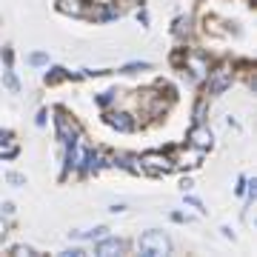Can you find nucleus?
Segmentation results:
<instances>
[{
  "label": "nucleus",
  "mask_w": 257,
  "mask_h": 257,
  "mask_svg": "<svg viewBox=\"0 0 257 257\" xmlns=\"http://www.w3.org/2000/svg\"><path fill=\"white\" fill-rule=\"evenodd\" d=\"M175 103L177 100H172V97L155 83V86L138 92V111H135V117H138L140 126H143V123H160V120H166V114L172 111Z\"/></svg>",
  "instance_id": "obj_1"
},
{
  "label": "nucleus",
  "mask_w": 257,
  "mask_h": 257,
  "mask_svg": "<svg viewBox=\"0 0 257 257\" xmlns=\"http://www.w3.org/2000/svg\"><path fill=\"white\" fill-rule=\"evenodd\" d=\"M234 80H237V69H234V63L231 60H211L209 72H206V80L200 83V94H206V97H220V94H226L234 86Z\"/></svg>",
  "instance_id": "obj_2"
},
{
  "label": "nucleus",
  "mask_w": 257,
  "mask_h": 257,
  "mask_svg": "<svg viewBox=\"0 0 257 257\" xmlns=\"http://www.w3.org/2000/svg\"><path fill=\"white\" fill-rule=\"evenodd\" d=\"M52 114H55V140L63 146V143H72V140H77L80 135H86L80 126V120L74 117L72 111L66 109V106H52Z\"/></svg>",
  "instance_id": "obj_3"
},
{
  "label": "nucleus",
  "mask_w": 257,
  "mask_h": 257,
  "mask_svg": "<svg viewBox=\"0 0 257 257\" xmlns=\"http://www.w3.org/2000/svg\"><path fill=\"white\" fill-rule=\"evenodd\" d=\"M135 246H138V251H140L143 257H166V254H172V251H175V243H172V237H169L166 231H160V229L143 231Z\"/></svg>",
  "instance_id": "obj_4"
},
{
  "label": "nucleus",
  "mask_w": 257,
  "mask_h": 257,
  "mask_svg": "<svg viewBox=\"0 0 257 257\" xmlns=\"http://www.w3.org/2000/svg\"><path fill=\"white\" fill-rule=\"evenodd\" d=\"M140 163H143V172L146 177H166L175 172V157H172V149H149L140 155Z\"/></svg>",
  "instance_id": "obj_5"
},
{
  "label": "nucleus",
  "mask_w": 257,
  "mask_h": 257,
  "mask_svg": "<svg viewBox=\"0 0 257 257\" xmlns=\"http://www.w3.org/2000/svg\"><path fill=\"white\" fill-rule=\"evenodd\" d=\"M100 120L106 123V126L111 128V132H117V135H135L138 132V117H135V111H128V109H106L100 114Z\"/></svg>",
  "instance_id": "obj_6"
},
{
  "label": "nucleus",
  "mask_w": 257,
  "mask_h": 257,
  "mask_svg": "<svg viewBox=\"0 0 257 257\" xmlns=\"http://www.w3.org/2000/svg\"><path fill=\"white\" fill-rule=\"evenodd\" d=\"M109 160H111V149H106V146H89L86 163H83V169H80V180L97 177L103 169H109Z\"/></svg>",
  "instance_id": "obj_7"
},
{
  "label": "nucleus",
  "mask_w": 257,
  "mask_h": 257,
  "mask_svg": "<svg viewBox=\"0 0 257 257\" xmlns=\"http://www.w3.org/2000/svg\"><path fill=\"white\" fill-rule=\"evenodd\" d=\"M186 146L200 149V152L209 155L211 149H214V132H211L209 123H192L189 132H186Z\"/></svg>",
  "instance_id": "obj_8"
},
{
  "label": "nucleus",
  "mask_w": 257,
  "mask_h": 257,
  "mask_svg": "<svg viewBox=\"0 0 257 257\" xmlns=\"http://www.w3.org/2000/svg\"><path fill=\"white\" fill-rule=\"evenodd\" d=\"M132 251V243L126 237H114V234H106V237L94 240V254L97 257H120Z\"/></svg>",
  "instance_id": "obj_9"
},
{
  "label": "nucleus",
  "mask_w": 257,
  "mask_h": 257,
  "mask_svg": "<svg viewBox=\"0 0 257 257\" xmlns=\"http://www.w3.org/2000/svg\"><path fill=\"white\" fill-rule=\"evenodd\" d=\"M109 169H120V172L135 175V177H146L143 163H140V155H135V152H111Z\"/></svg>",
  "instance_id": "obj_10"
},
{
  "label": "nucleus",
  "mask_w": 257,
  "mask_h": 257,
  "mask_svg": "<svg viewBox=\"0 0 257 257\" xmlns=\"http://www.w3.org/2000/svg\"><path fill=\"white\" fill-rule=\"evenodd\" d=\"M172 157H175V172H183V169H197V166L203 163L206 152L183 146V149H172Z\"/></svg>",
  "instance_id": "obj_11"
},
{
  "label": "nucleus",
  "mask_w": 257,
  "mask_h": 257,
  "mask_svg": "<svg viewBox=\"0 0 257 257\" xmlns=\"http://www.w3.org/2000/svg\"><path fill=\"white\" fill-rule=\"evenodd\" d=\"M194 32H197V26H194L192 15H180V18H175V23H172V37H175L180 46H189V43H192Z\"/></svg>",
  "instance_id": "obj_12"
},
{
  "label": "nucleus",
  "mask_w": 257,
  "mask_h": 257,
  "mask_svg": "<svg viewBox=\"0 0 257 257\" xmlns=\"http://www.w3.org/2000/svg\"><path fill=\"white\" fill-rule=\"evenodd\" d=\"M89 3L92 0H55V9L66 18L74 20H86V12H89Z\"/></svg>",
  "instance_id": "obj_13"
},
{
  "label": "nucleus",
  "mask_w": 257,
  "mask_h": 257,
  "mask_svg": "<svg viewBox=\"0 0 257 257\" xmlns=\"http://www.w3.org/2000/svg\"><path fill=\"white\" fill-rule=\"evenodd\" d=\"M69 80H83L80 72H69L66 66H46V74H43V83L46 86H60V83H69Z\"/></svg>",
  "instance_id": "obj_14"
},
{
  "label": "nucleus",
  "mask_w": 257,
  "mask_h": 257,
  "mask_svg": "<svg viewBox=\"0 0 257 257\" xmlns=\"http://www.w3.org/2000/svg\"><path fill=\"white\" fill-rule=\"evenodd\" d=\"M123 89H106V92H100V94H94V106L100 111H106V109H114L120 103V97H123Z\"/></svg>",
  "instance_id": "obj_15"
},
{
  "label": "nucleus",
  "mask_w": 257,
  "mask_h": 257,
  "mask_svg": "<svg viewBox=\"0 0 257 257\" xmlns=\"http://www.w3.org/2000/svg\"><path fill=\"white\" fill-rule=\"evenodd\" d=\"M192 123H209V97L197 94L192 106Z\"/></svg>",
  "instance_id": "obj_16"
},
{
  "label": "nucleus",
  "mask_w": 257,
  "mask_h": 257,
  "mask_svg": "<svg viewBox=\"0 0 257 257\" xmlns=\"http://www.w3.org/2000/svg\"><path fill=\"white\" fill-rule=\"evenodd\" d=\"M109 231H111L109 226H94V229H89V231H69V237H72V240H89V243H94V240L106 237Z\"/></svg>",
  "instance_id": "obj_17"
},
{
  "label": "nucleus",
  "mask_w": 257,
  "mask_h": 257,
  "mask_svg": "<svg viewBox=\"0 0 257 257\" xmlns=\"http://www.w3.org/2000/svg\"><path fill=\"white\" fill-rule=\"evenodd\" d=\"M155 69V63H149V60H132V63H123L117 69V74H126V77H132V74H143V72H152Z\"/></svg>",
  "instance_id": "obj_18"
},
{
  "label": "nucleus",
  "mask_w": 257,
  "mask_h": 257,
  "mask_svg": "<svg viewBox=\"0 0 257 257\" xmlns=\"http://www.w3.org/2000/svg\"><path fill=\"white\" fill-rule=\"evenodd\" d=\"M0 80H3V89H6V92L20 94V80H18V74H15V66H6L3 74H0Z\"/></svg>",
  "instance_id": "obj_19"
},
{
  "label": "nucleus",
  "mask_w": 257,
  "mask_h": 257,
  "mask_svg": "<svg viewBox=\"0 0 257 257\" xmlns=\"http://www.w3.org/2000/svg\"><path fill=\"white\" fill-rule=\"evenodd\" d=\"M29 66H35V69H46L49 63H52V57H49V52H32V55L26 57Z\"/></svg>",
  "instance_id": "obj_20"
},
{
  "label": "nucleus",
  "mask_w": 257,
  "mask_h": 257,
  "mask_svg": "<svg viewBox=\"0 0 257 257\" xmlns=\"http://www.w3.org/2000/svg\"><path fill=\"white\" fill-rule=\"evenodd\" d=\"M183 200H186V206H189V209H194L197 214H206V211H209V209H206V203H203L200 197H194L192 192H183Z\"/></svg>",
  "instance_id": "obj_21"
},
{
  "label": "nucleus",
  "mask_w": 257,
  "mask_h": 257,
  "mask_svg": "<svg viewBox=\"0 0 257 257\" xmlns=\"http://www.w3.org/2000/svg\"><path fill=\"white\" fill-rule=\"evenodd\" d=\"M9 254H12V257H35V254H37V248H35V246H29V243H18V246H12V248H9Z\"/></svg>",
  "instance_id": "obj_22"
},
{
  "label": "nucleus",
  "mask_w": 257,
  "mask_h": 257,
  "mask_svg": "<svg viewBox=\"0 0 257 257\" xmlns=\"http://www.w3.org/2000/svg\"><path fill=\"white\" fill-rule=\"evenodd\" d=\"M6 183L20 189V186H26V175H20V172H6Z\"/></svg>",
  "instance_id": "obj_23"
},
{
  "label": "nucleus",
  "mask_w": 257,
  "mask_h": 257,
  "mask_svg": "<svg viewBox=\"0 0 257 257\" xmlns=\"http://www.w3.org/2000/svg\"><path fill=\"white\" fill-rule=\"evenodd\" d=\"M46 123H49V109H46V106H40L37 114H35V126L37 128H46Z\"/></svg>",
  "instance_id": "obj_24"
},
{
  "label": "nucleus",
  "mask_w": 257,
  "mask_h": 257,
  "mask_svg": "<svg viewBox=\"0 0 257 257\" xmlns=\"http://www.w3.org/2000/svg\"><path fill=\"white\" fill-rule=\"evenodd\" d=\"M86 254H89V251H86L83 246H69V248L60 251V257H86Z\"/></svg>",
  "instance_id": "obj_25"
},
{
  "label": "nucleus",
  "mask_w": 257,
  "mask_h": 257,
  "mask_svg": "<svg viewBox=\"0 0 257 257\" xmlns=\"http://www.w3.org/2000/svg\"><path fill=\"white\" fill-rule=\"evenodd\" d=\"M15 143V132L12 128H0V149H6Z\"/></svg>",
  "instance_id": "obj_26"
},
{
  "label": "nucleus",
  "mask_w": 257,
  "mask_h": 257,
  "mask_svg": "<svg viewBox=\"0 0 257 257\" xmlns=\"http://www.w3.org/2000/svg\"><path fill=\"white\" fill-rule=\"evenodd\" d=\"M0 214H3L6 220H12V217L18 214V206H15V203H12V200H6V203H3V206H0Z\"/></svg>",
  "instance_id": "obj_27"
},
{
  "label": "nucleus",
  "mask_w": 257,
  "mask_h": 257,
  "mask_svg": "<svg viewBox=\"0 0 257 257\" xmlns=\"http://www.w3.org/2000/svg\"><path fill=\"white\" fill-rule=\"evenodd\" d=\"M0 60H3L6 66H15V49H12V46H3V49H0Z\"/></svg>",
  "instance_id": "obj_28"
},
{
  "label": "nucleus",
  "mask_w": 257,
  "mask_h": 257,
  "mask_svg": "<svg viewBox=\"0 0 257 257\" xmlns=\"http://www.w3.org/2000/svg\"><path fill=\"white\" fill-rule=\"evenodd\" d=\"M169 220L177 223V226H183V223H192V217H189V214H183V211H172V214H169Z\"/></svg>",
  "instance_id": "obj_29"
},
{
  "label": "nucleus",
  "mask_w": 257,
  "mask_h": 257,
  "mask_svg": "<svg viewBox=\"0 0 257 257\" xmlns=\"http://www.w3.org/2000/svg\"><path fill=\"white\" fill-rule=\"evenodd\" d=\"M6 237H9V220L0 214V248H3V243H6Z\"/></svg>",
  "instance_id": "obj_30"
},
{
  "label": "nucleus",
  "mask_w": 257,
  "mask_h": 257,
  "mask_svg": "<svg viewBox=\"0 0 257 257\" xmlns=\"http://www.w3.org/2000/svg\"><path fill=\"white\" fill-rule=\"evenodd\" d=\"M18 155H20V146H15V143H12V146L3 149V155H0V157H3V160H15Z\"/></svg>",
  "instance_id": "obj_31"
},
{
  "label": "nucleus",
  "mask_w": 257,
  "mask_h": 257,
  "mask_svg": "<svg viewBox=\"0 0 257 257\" xmlns=\"http://www.w3.org/2000/svg\"><path fill=\"white\" fill-rule=\"evenodd\" d=\"M138 23L143 29H149V23H152V18H149V12L143 9V6H138Z\"/></svg>",
  "instance_id": "obj_32"
},
{
  "label": "nucleus",
  "mask_w": 257,
  "mask_h": 257,
  "mask_svg": "<svg viewBox=\"0 0 257 257\" xmlns=\"http://www.w3.org/2000/svg\"><path fill=\"white\" fill-rule=\"evenodd\" d=\"M243 192H246V175H237V180H234V194L243 197Z\"/></svg>",
  "instance_id": "obj_33"
},
{
  "label": "nucleus",
  "mask_w": 257,
  "mask_h": 257,
  "mask_svg": "<svg viewBox=\"0 0 257 257\" xmlns=\"http://www.w3.org/2000/svg\"><path fill=\"white\" fill-rule=\"evenodd\" d=\"M192 189H194L192 177H180V192H192Z\"/></svg>",
  "instance_id": "obj_34"
},
{
  "label": "nucleus",
  "mask_w": 257,
  "mask_h": 257,
  "mask_svg": "<svg viewBox=\"0 0 257 257\" xmlns=\"http://www.w3.org/2000/svg\"><path fill=\"white\" fill-rule=\"evenodd\" d=\"M109 211H111V214H123V211H126V203H111Z\"/></svg>",
  "instance_id": "obj_35"
},
{
  "label": "nucleus",
  "mask_w": 257,
  "mask_h": 257,
  "mask_svg": "<svg viewBox=\"0 0 257 257\" xmlns=\"http://www.w3.org/2000/svg\"><path fill=\"white\" fill-rule=\"evenodd\" d=\"M220 234H223L226 240H234V237H237V234L231 231V226H220Z\"/></svg>",
  "instance_id": "obj_36"
}]
</instances>
